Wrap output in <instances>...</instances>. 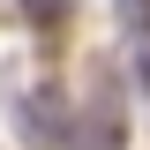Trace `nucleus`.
Masks as SVG:
<instances>
[{
  "mask_svg": "<svg viewBox=\"0 0 150 150\" xmlns=\"http://www.w3.org/2000/svg\"><path fill=\"white\" fill-rule=\"evenodd\" d=\"M112 8H120V23H128V38L150 30V0H112Z\"/></svg>",
  "mask_w": 150,
  "mask_h": 150,
  "instance_id": "3",
  "label": "nucleus"
},
{
  "mask_svg": "<svg viewBox=\"0 0 150 150\" xmlns=\"http://www.w3.org/2000/svg\"><path fill=\"white\" fill-rule=\"evenodd\" d=\"M23 8H30V23H60V8H68V0H23Z\"/></svg>",
  "mask_w": 150,
  "mask_h": 150,
  "instance_id": "4",
  "label": "nucleus"
},
{
  "mask_svg": "<svg viewBox=\"0 0 150 150\" xmlns=\"http://www.w3.org/2000/svg\"><path fill=\"white\" fill-rule=\"evenodd\" d=\"M68 150H120V105L112 98H90L68 120Z\"/></svg>",
  "mask_w": 150,
  "mask_h": 150,
  "instance_id": "1",
  "label": "nucleus"
},
{
  "mask_svg": "<svg viewBox=\"0 0 150 150\" xmlns=\"http://www.w3.org/2000/svg\"><path fill=\"white\" fill-rule=\"evenodd\" d=\"M128 75L143 83V98H150V30H135V38H128Z\"/></svg>",
  "mask_w": 150,
  "mask_h": 150,
  "instance_id": "2",
  "label": "nucleus"
}]
</instances>
